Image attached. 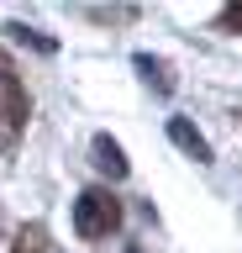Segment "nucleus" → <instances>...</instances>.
I'll list each match as a JSON object with an SVG mask.
<instances>
[{
    "instance_id": "f257e3e1",
    "label": "nucleus",
    "mask_w": 242,
    "mask_h": 253,
    "mask_svg": "<svg viewBox=\"0 0 242 253\" xmlns=\"http://www.w3.org/2000/svg\"><path fill=\"white\" fill-rule=\"evenodd\" d=\"M27 116H32V95L21 84L11 53L0 47V153H16L21 132H27Z\"/></svg>"
},
{
    "instance_id": "f03ea898",
    "label": "nucleus",
    "mask_w": 242,
    "mask_h": 253,
    "mask_svg": "<svg viewBox=\"0 0 242 253\" xmlns=\"http://www.w3.org/2000/svg\"><path fill=\"white\" fill-rule=\"evenodd\" d=\"M116 227H121V201H116L105 185H90L79 201H74V232L95 243V237H111Z\"/></svg>"
},
{
    "instance_id": "7ed1b4c3",
    "label": "nucleus",
    "mask_w": 242,
    "mask_h": 253,
    "mask_svg": "<svg viewBox=\"0 0 242 253\" xmlns=\"http://www.w3.org/2000/svg\"><path fill=\"white\" fill-rule=\"evenodd\" d=\"M169 142H174L184 158H195V164H210V142H206V132L190 122V116H169Z\"/></svg>"
},
{
    "instance_id": "20e7f679",
    "label": "nucleus",
    "mask_w": 242,
    "mask_h": 253,
    "mask_svg": "<svg viewBox=\"0 0 242 253\" xmlns=\"http://www.w3.org/2000/svg\"><path fill=\"white\" fill-rule=\"evenodd\" d=\"M90 158H95V169L105 174V179H127V174H132L127 153H121V142H116L111 132H100V137L90 142Z\"/></svg>"
},
{
    "instance_id": "39448f33",
    "label": "nucleus",
    "mask_w": 242,
    "mask_h": 253,
    "mask_svg": "<svg viewBox=\"0 0 242 253\" xmlns=\"http://www.w3.org/2000/svg\"><path fill=\"white\" fill-rule=\"evenodd\" d=\"M132 63H137V74H142V79H147V84H153L158 95H169V90H174V69H169L163 58H153V53H137Z\"/></svg>"
},
{
    "instance_id": "423d86ee",
    "label": "nucleus",
    "mask_w": 242,
    "mask_h": 253,
    "mask_svg": "<svg viewBox=\"0 0 242 253\" xmlns=\"http://www.w3.org/2000/svg\"><path fill=\"white\" fill-rule=\"evenodd\" d=\"M11 253H48V227H42V221H27V227H16V237H11Z\"/></svg>"
},
{
    "instance_id": "0eeeda50",
    "label": "nucleus",
    "mask_w": 242,
    "mask_h": 253,
    "mask_svg": "<svg viewBox=\"0 0 242 253\" xmlns=\"http://www.w3.org/2000/svg\"><path fill=\"white\" fill-rule=\"evenodd\" d=\"M5 32H11L16 42H32V47H42V53H53V37H37V32H32V27H21V21H11Z\"/></svg>"
},
{
    "instance_id": "6e6552de",
    "label": "nucleus",
    "mask_w": 242,
    "mask_h": 253,
    "mask_svg": "<svg viewBox=\"0 0 242 253\" xmlns=\"http://www.w3.org/2000/svg\"><path fill=\"white\" fill-rule=\"evenodd\" d=\"M221 32H242V0H232L221 11Z\"/></svg>"
},
{
    "instance_id": "1a4fd4ad",
    "label": "nucleus",
    "mask_w": 242,
    "mask_h": 253,
    "mask_svg": "<svg viewBox=\"0 0 242 253\" xmlns=\"http://www.w3.org/2000/svg\"><path fill=\"white\" fill-rule=\"evenodd\" d=\"M0 232H5V216H0Z\"/></svg>"
}]
</instances>
